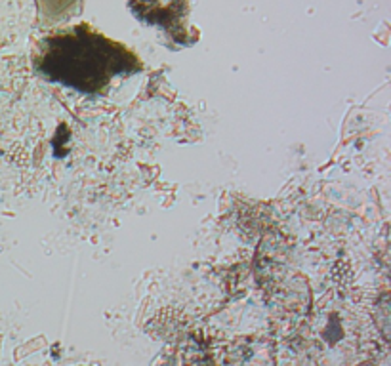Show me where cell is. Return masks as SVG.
I'll use <instances>...</instances> for the list:
<instances>
[{
	"instance_id": "6da1fadb",
	"label": "cell",
	"mask_w": 391,
	"mask_h": 366,
	"mask_svg": "<svg viewBox=\"0 0 391 366\" xmlns=\"http://www.w3.org/2000/svg\"><path fill=\"white\" fill-rule=\"evenodd\" d=\"M37 69L44 79L80 94H103L115 79L130 77L141 65L122 44L77 27L42 42Z\"/></svg>"
}]
</instances>
